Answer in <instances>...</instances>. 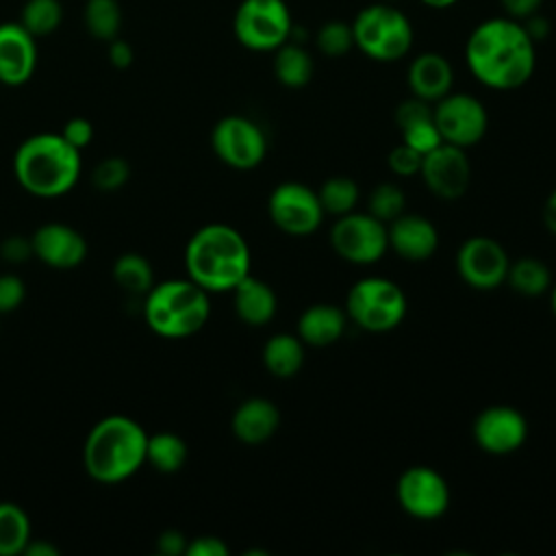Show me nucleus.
<instances>
[{"mask_svg":"<svg viewBox=\"0 0 556 556\" xmlns=\"http://www.w3.org/2000/svg\"><path fill=\"white\" fill-rule=\"evenodd\" d=\"M465 63L489 89L510 91L526 85L536 67V46L519 20L489 17L469 33Z\"/></svg>","mask_w":556,"mask_h":556,"instance_id":"1","label":"nucleus"},{"mask_svg":"<svg viewBox=\"0 0 556 556\" xmlns=\"http://www.w3.org/2000/svg\"><path fill=\"white\" fill-rule=\"evenodd\" d=\"M250 245L230 224H206L185 245V271L208 293L232 291L250 274Z\"/></svg>","mask_w":556,"mask_h":556,"instance_id":"2","label":"nucleus"},{"mask_svg":"<svg viewBox=\"0 0 556 556\" xmlns=\"http://www.w3.org/2000/svg\"><path fill=\"white\" fill-rule=\"evenodd\" d=\"M80 150L61 132H35L13 154V174L24 191L35 198H59L80 178Z\"/></svg>","mask_w":556,"mask_h":556,"instance_id":"3","label":"nucleus"},{"mask_svg":"<svg viewBox=\"0 0 556 556\" xmlns=\"http://www.w3.org/2000/svg\"><path fill=\"white\" fill-rule=\"evenodd\" d=\"M148 432L128 415H106L87 432L83 467L102 484H117L146 465Z\"/></svg>","mask_w":556,"mask_h":556,"instance_id":"4","label":"nucleus"},{"mask_svg":"<svg viewBox=\"0 0 556 556\" xmlns=\"http://www.w3.org/2000/svg\"><path fill=\"white\" fill-rule=\"evenodd\" d=\"M211 315L208 291L191 278L154 282L143 295V319L163 339H187L204 328Z\"/></svg>","mask_w":556,"mask_h":556,"instance_id":"5","label":"nucleus"},{"mask_svg":"<svg viewBox=\"0 0 556 556\" xmlns=\"http://www.w3.org/2000/svg\"><path fill=\"white\" fill-rule=\"evenodd\" d=\"M354 46L371 61L391 63L404 59L413 48V24L391 2H376L361 9L352 22Z\"/></svg>","mask_w":556,"mask_h":556,"instance_id":"6","label":"nucleus"},{"mask_svg":"<svg viewBox=\"0 0 556 556\" xmlns=\"http://www.w3.org/2000/svg\"><path fill=\"white\" fill-rule=\"evenodd\" d=\"M408 311L400 285L382 276H369L354 282L345 298V313L367 332H389L397 328Z\"/></svg>","mask_w":556,"mask_h":556,"instance_id":"7","label":"nucleus"},{"mask_svg":"<svg viewBox=\"0 0 556 556\" xmlns=\"http://www.w3.org/2000/svg\"><path fill=\"white\" fill-rule=\"evenodd\" d=\"M232 33L252 52H274L293 35V17L285 0H241Z\"/></svg>","mask_w":556,"mask_h":556,"instance_id":"8","label":"nucleus"},{"mask_svg":"<svg viewBox=\"0 0 556 556\" xmlns=\"http://www.w3.org/2000/svg\"><path fill=\"white\" fill-rule=\"evenodd\" d=\"M330 245L348 263L371 265L387 254L389 230L371 213L350 211L330 228Z\"/></svg>","mask_w":556,"mask_h":556,"instance_id":"9","label":"nucleus"},{"mask_svg":"<svg viewBox=\"0 0 556 556\" xmlns=\"http://www.w3.org/2000/svg\"><path fill=\"white\" fill-rule=\"evenodd\" d=\"M267 213L278 230L293 237L315 232L326 215L317 191L295 180L274 187L267 200Z\"/></svg>","mask_w":556,"mask_h":556,"instance_id":"10","label":"nucleus"},{"mask_svg":"<svg viewBox=\"0 0 556 556\" xmlns=\"http://www.w3.org/2000/svg\"><path fill=\"white\" fill-rule=\"evenodd\" d=\"M215 156L235 169H252L267 154L265 132L256 122L243 115H226L211 130Z\"/></svg>","mask_w":556,"mask_h":556,"instance_id":"11","label":"nucleus"},{"mask_svg":"<svg viewBox=\"0 0 556 556\" xmlns=\"http://www.w3.org/2000/svg\"><path fill=\"white\" fill-rule=\"evenodd\" d=\"M432 119L445 143L469 148L478 143L489 126L484 104L471 93H447L432 106Z\"/></svg>","mask_w":556,"mask_h":556,"instance_id":"12","label":"nucleus"},{"mask_svg":"<svg viewBox=\"0 0 556 556\" xmlns=\"http://www.w3.org/2000/svg\"><path fill=\"white\" fill-rule=\"evenodd\" d=\"M508 267L510 258L504 245L493 237H469L456 252V271L460 280L480 291H489L506 282Z\"/></svg>","mask_w":556,"mask_h":556,"instance_id":"13","label":"nucleus"},{"mask_svg":"<svg viewBox=\"0 0 556 556\" xmlns=\"http://www.w3.org/2000/svg\"><path fill=\"white\" fill-rule=\"evenodd\" d=\"M404 513L415 519H437L450 506L447 480L428 465H413L402 471L395 486Z\"/></svg>","mask_w":556,"mask_h":556,"instance_id":"14","label":"nucleus"},{"mask_svg":"<svg viewBox=\"0 0 556 556\" xmlns=\"http://www.w3.org/2000/svg\"><path fill=\"white\" fill-rule=\"evenodd\" d=\"M419 176L426 187L441 200L460 198L471 180V165L465 154V148L441 143L428 154H424Z\"/></svg>","mask_w":556,"mask_h":556,"instance_id":"15","label":"nucleus"},{"mask_svg":"<svg viewBox=\"0 0 556 556\" xmlns=\"http://www.w3.org/2000/svg\"><path fill=\"white\" fill-rule=\"evenodd\" d=\"M473 439L484 452L506 456L517 452L526 443L528 421L513 406H489L482 413H478L473 421Z\"/></svg>","mask_w":556,"mask_h":556,"instance_id":"16","label":"nucleus"},{"mask_svg":"<svg viewBox=\"0 0 556 556\" xmlns=\"http://www.w3.org/2000/svg\"><path fill=\"white\" fill-rule=\"evenodd\" d=\"M33 256L52 269L78 267L87 256V239L80 230L63 222L41 224L33 235Z\"/></svg>","mask_w":556,"mask_h":556,"instance_id":"17","label":"nucleus"},{"mask_svg":"<svg viewBox=\"0 0 556 556\" xmlns=\"http://www.w3.org/2000/svg\"><path fill=\"white\" fill-rule=\"evenodd\" d=\"M37 37L20 22H0V83L7 87L28 83L37 70Z\"/></svg>","mask_w":556,"mask_h":556,"instance_id":"18","label":"nucleus"},{"mask_svg":"<svg viewBox=\"0 0 556 556\" xmlns=\"http://www.w3.org/2000/svg\"><path fill=\"white\" fill-rule=\"evenodd\" d=\"M389 248L404 261H426L434 254L439 245V232L434 224L415 213H402L397 219L387 224Z\"/></svg>","mask_w":556,"mask_h":556,"instance_id":"19","label":"nucleus"},{"mask_svg":"<svg viewBox=\"0 0 556 556\" xmlns=\"http://www.w3.org/2000/svg\"><path fill=\"white\" fill-rule=\"evenodd\" d=\"M406 80L410 93L430 104L441 100L452 91L454 70L452 63L439 52H421L417 54L406 72Z\"/></svg>","mask_w":556,"mask_h":556,"instance_id":"20","label":"nucleus"},{"mask_svg":"<svg viewBox=\"0 0 556 556\" xmlns=\"http://www.w3.org/2000/svg\"><path fill=\"white\" fill-rule=\"evenodd\" d=\"M280 424L278 406L267 397H248L243 400L230 419L232 434L248 445H258L269 441Z\"/></svg>","mask_w":556,"mask_h":556,"instance_id":"21","label":"nucleus"},{"mask_svg":"<svg viewBox=\"0 0 556 556\" xmlns=\"http://www.w3.org/2000/svg\"><path fill=\"white\" fill-rule=\"evenodd\" d=\"M232 304L241 321H245L248 326H265L276 315L278 298L265 280L248 274L232 289Z\"/></svg>","mask_w":556,"mask_h":556,"instance_id":"22","label":"nucleus"},{"mask_svg":"<svg viewBox=\"0 0 556 556\" xmlns=\"http://www.w3.org/2000/svg\"><path fill=\"white\" fill-rule=\"evenodd\" d=\"M348 313L334 304H313L298 317V337L313 348H326L345 332Z\"/></svg>","mask_w":556,"mask_h":556,"instance_id":"23","label":"nucleus"},{"mask_svg":"<svg viewBox=\"0 0 556 556\" xmlns=\"http://www.w3.org/2000/svg\"><path fill=\"white\" fill-rule=\"evenodd\" d=\"M263 365L276 378H291L304 365V341L298 334H274L263 345Z\"/></svg>","mask_w":556,"mask_h":556,"instance_id":"24","label":"nucleus"},{"mask_svg":"<svg viewBox=\"0 0 556 556\" xmlns=\"http://www.w3.org/2000/svg\"><path fill=\"white\" fill-rule=\"evenodd\" d=\"M274 76L282 87L300 89L308 85L313 78V56L308 50H304L300 43H293L291 39L282 43L278 50H274Z\"/></svg>","mask_w":556,"mask_h":556,"instance_id":"25","label":"nucleus"},{"mask_svg":"<svg viewBox=\"0 0 556 556\" xmlns=\"http://www.w3.org/2000/svg\"><path fill=\"white\" fill-rule=\"evenodd\" d=\"M187 454H189V447H187L185 439L178 437L176 432L163 430V432L148 434L146 463L152 465L156 471H161V473L180 471L182 465L187 463Z\"/></svg>","mask_w":556,"mask_h":556,"instance_id":"26","label":"nucleus"},{"mask_svg":"<svg viewBox=\"0 0 556 556\" xmlns=\"http://www.w3.org/2000/svg\"><path fill=\"white\" fill-rule=\"evenodd\" d=\"M30 534V519L15 502H0V556L24 554Z\"/></svg>","mask_w":556,"mask_h":556,"instance_id":"27","label":"nucleus"},{"mask_svg":"<svg viewBox=\"0 0 556 556\" xmlns=\"http://www.w3.org/2000/svg\"><path fill=\"white\" fill-rule=\"evenodd\" d=\"M113 280L119 289L132 295H146L154 287V269L143 254L124 252L113 263Z\"/></svg>","mask_w":556,"mask_h":556,"instance_id":"28","label":"nucleus"},{"mask_svg":"<svg viewBox=\"0 0 556 556\" xmlns=\"http://www.w3.org/2000/svg\"><path fill=\"white\" fill-rule=\"evenodd\" d=\"M506 282L526 298L543 295L552 285L549 267L536 256H521L508 267Z\"/></svg>","mask_w":556,"mask_h":556,"instance_id":"29","label":"nucleus"},{"mask_svg":"<svg viewBox=\"0 0 556 556\" xmlns=\"http://www.w3.org/2000/svg\"><path fill=\"white\" fill-rule=\"evenodd\" d=\"M83 24L87 33L98 41H111L119 37L122 7L117 0H85Z\"/></svg>","mask_w":556,"mask_h":556,"instance_id":"30","label":"nucleus"},{"mask_svg":"<svg viewBox=\"0 0 556 556\" xmlns=\"http://www.w3.org/2000/svg\"><path fill=\"white\" fill-rule=\"evenodd\" d=\"M33 37L52 35L63 22V7L59 0H26L20 20H17Z\"/></svg>","mask_w":556,"mask_h":556,"instance_id":"31","label":"nucleus"},{"mask_svg":"<svg viewBox=\"0 0 556 556\" xmlns=\"http://www.w3.org/2000/svg\"><path fill=\"white\" fill-rule=\"evenodd\" d=\"M358 185L348 176H330L324 180V185L317 189L319 202L324 206V213L330 215H345L354 211L358 202Z\"/></svg>","mask_w":556,"mask_h":556,"instance_id":"32","label":"nucleus"},{"mask_svg":"<svg viewBox=\"0 0 556 556\" xmlns=\"http://www.w3.org/2000/svg\"><path fill=\"white\" fill-rule=\"evenodd\" d=\"M367 213H371L376 219L391 224L402 213H406V195L395 182H380L371 193L367 202Z\"/></svg>","mask_w":556,"mask_h":556,"instance_id":"33","label":"nucleus"},{"mask_svg":"<svg viewBox=\"0 0 556 556\" xmlns=\"http://www.w3.org/2000/svg\"><path fill=\"white\" fill-rule=\"evenodd\" d=\"M317 48L326 56H343L354 48V33L352 24L343 20H328L319 26L317 37H315Z\"/></svg>","mask_w":556,"mask_h":556,"instance_id":"34","label":"nucleus"},{"mask_svg":"<svg viewBox=\"0 0 556 556\" xmlns=\"http://www.w3.org/2000/svg\"><path fill=\"white\" fill-rule=\"evenodd\" d=\"M130 176V167L128 161L122 156H109L104 161H100L93 172H91V182L98 191H117L119 187L126 185Z\"/></svg>","mask_w":556,"mask_h":556,"instance_id":"35","label":"nucleus"},{"mask_svg":"<svg viewBox=\"0 0 556 556\" xmlns=\"http://www.w3.org/2000/svg\"><path fill=\"white\" fill-rule=\"evenodd\" d=\"M400 132H402V141L406 146H410L413 150H417L419 154H428L430 150H434L437 146L443 143L441 132H439L434 119H426V122L413 124V126H408V128H404Z\"/></svg>","mask_w":556,"mask_h":556,"instance_id":"36","label":"nucleus"},{"mask_svg":"<svg viewBox=\"0 0 556 556\" xmlns=\"http://www.w3.org/2000/svg\"><path fill=\"white\" fill-rule=\"evenodd\" d=\"M421 161H424V154H419L417 150H413L404 141L400 146H395L389 152V156H387L389 169L393 174H397V176H415V174H419Z\"/></svg>","mask_w":556,"mask_h":556,"instance_id":"37","label":"nucleus"},{"mask_svg":"<svg viewBox=\"0 0 556 556\" xmlns=\"http://www.w3.org/2000/svg\"><path fill=\"white\" fill-rule=\"evenodd\" d=\"M26 298V285L17 274H0V315L13 313Z\"/></svg>","mask_w":556,"mask_h":556,"instance_id":"38","label":"nucleus"},{"mask_svg":"<svg viewBox=\"0 0 556 556\" xmlns=\"http://www.w3.org/2000/svg\"><path fill=\"white\" fill-rule=\"evenodd\" d=\"M426 119H432V106H430V102H426L421 98L413 96V98L400 102V106L395 109V124L400 130H404L413 124L426 122Z\"/></svg>","mask_w":556,"mask_h":556,"instance_id":"39","label":"nucleus"},{"mask_svg":"<svg viewBox=\"0 0 556 556\" xmlns=\"http://www.w3.org/2000/svg\"><path fill=\"white\" fill-rule=\"evenodd\" d=\"M59 132L80 152L93 141V124L87 117H70Z\"/></svg>","mask_w":556,"mask_h":556,"instance_id":"40","label":"nucleus"},{"mask_svg":"<svg viewBox=\"0 0 556 556\" xmlns=\"http://www.w3.org/2000/svg\"><path fill=\"white\" fill-rule=\"evenodd\" d=\"M0 256L7 263H24L33 256V243L30 237L22 235H11L0 243Z\"/></svg>","mask_w":556,"mask_h":556,"instance_id":"41","label":"nucleus"},{"mask_svg":"<svg viewBox=\"0 0 556 556\" xmlns=\"http://www.w3.org/2000/svg\"><path fill=\"white\" fill-rule=\"evenodd\" d=\"M187 556H228V545L213 534L195 536L187 543Z\"/></svg>","mask_w":556,"mask_h":556,"instance_id":"42","label":"nucleus"},{"mask_svg":"<svg viewBox=\"0 0 556 556\" xmlns=\"http://www.w3.org/2000/svg\"><path fill=\"white\" fill-rule=\"evenodd\" d=\"M106 56H109V63L115 67V70H126L130 67L132 59H135V50L132 46L126 41V39H111L109 41V48H106Z\"/></svg>","mask_w":556,"mask_h":556,"instance_id":"43","label":"nucleus"},{"mask_svg":"<svg viewBox=\"0 0 556 556\" xmlns=\"http://www.w3.org/2000/svg\"><path fill=\"white\" fill-rule=\"evenodd\" d=\"M187 536L180 532V530H163L156 539V549L165 556H178V554H185L187 552Z\"/></svg>","mask_w":556,"mask_h":556,"instance_id":"44","label":"nucleus"},{"mask_svg":"<svg viewBox=\"0 0 556 556\" xmlns=\"http://www.w3.org/2000/svg\"><path fill=\"white\" fill-rule=\"evenodd\" d=\"M500 4L504 9V15L523 22L526 17L539 13L543 0H500Z\"/></svg>","mask_w":556,"mask_h":556,"instance_id":"45","label":"nucleus"},{"mask_svg":"<svg viewBox=\"0 0 556 556\" xmlns=\"http://www.w3.org/2000/svg\"><path fill=\"white\" fill-rule=\"evenodd\" d=\"M24 554L26 556H56L59 554V549L52 545V543H48V541H41V539H37V541H28V545H26V549H24Z\"/></svg>","mask_w":556,"mask_h":556,"instance_id":"46","label":"nucleus"},{"mask_svg":"<svg viewBox=\"0 0 556 556\" xmlns=\"http://www.w3.org/2000/svg\"><path fill=\"white\" fill-rule=\"evenodd\" d=\"M543 219H545L547 230H552V232L556 235V189L549 193V198H547V202H545Z\"/></svg>","mask_w":556,"mask_h":556,"instance_id":"47","label":"nucleus"},{"mask_svg":"<svg viewBox=\"0 0 556 556\" xmlns=\"http://www.w3.org/2000/svg\"><path fill=\"white\" fill-rule=\"evenodd\" d=\"M421 4H426V7H430V9H450V7H454L458 0H419Z\"/></svg>","mask_w":556,"mask_h":556,"instance_id":"48","label":"nucleus"},{"mask_svg":"<svg viewBox=\"0 0 556 556\" xmlns=\"http://www.w3.org/2000/svg\"><path fill=\"white\" fill-rule=\"evenodd\" d=\"M549 304H552V311L556 315V285L552 287V293H549Z\"/></svg>","mask_w":556,"mask_h":556,"instance_id":"49","label":"nucleus"},{"mask_svg":"<svg viewBox=\"0 0 556 556\" xmlns=\"http://www.w3.org/2000/svg\"><path fill=\"white\" fill-rule=\"evenodd\" d=\"M384 2H395V0H384Z\"/></svg>","mask_w":556,"mask_h":556,"instance_id":"50","label":"nucleus"}]
</instances>
